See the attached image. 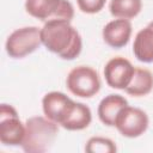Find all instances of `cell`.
I'll return each mask as SVG.
<instances>
[{
    "label": "cell",
    "instance_id": "6da1fadb",
    "mask_svg": "<svg viewBox=\"0 0 153 153\" xmlns=\"http://www.w3.org/2000/svg\"><path fill=\"white\" fill-rule=\"evenodd\" d=\"M41 41L47 50L63 60H74L82 49L81 36L69 20L53 19L41 29Z\"/></svg>",
    "mask_w": 153,
    "mask_h": 153
},
{
    "label": "cell",
    "instance_id": "7a4b0ae2",
    "mask_svg": "<svg viewBox=\"0 0 153 153\" xmlns=\"http://www.w3.org/2000/svg\"><path fill=\"white\" fill-rule=\"evenodd\" d=\"M59 124L43 116H33L25 121V136L22 148L26 153H44L50 149L57 134Z\"/></svg>",
    "mask_w": 153,
    "mask_h": 153
},
{
    "label": "cell",
    "instance_id": "3957f363",
    "mask_svg": "<svg viewBox=\"0 0 153 153\" xmlns=\"http://www.w3.org/2000/svg\"><path fill=\"white\" fill-rule=\"evenodd\" d=\"M25 11L44 23L53 19L71 22L74 17V7L68 0H26Z\"/></svg>",
    "mask_w": 153,
    "mask_h": 153
},
{
    "label": "cell",
    "instance_id": "277c9868",
    "mask_svg": "<svg viewBox=\"0 0 153 153\" xmlns=\"http://www.w3.org/2000/svg\"><path fill=\"white\" fill-rule=\"evenodd\" d=\"M41 44V29L37 26H24L10 33L5 43V49L10 57L23 59L33 53Z\"/></svg>",
    "mask_w": 153,
    "mask_h": 153
},
{
    "label": "cell",
    "instance_id": "5b68a950",
    "mask_svg": "<svg viewBox=\"0 0 153 153\" xmlns=\"http://www.w3.org/2000/svg\"><path fill=\"white\" fill-rule=\"evenodd\" d=\"M66 85L69 92L80 98H91L100 90V79L92 67H74L66 78Z\"/></svg>",
    "mask_w": 153,
    "mask_h": 153
},
{
    "label": "cell",
    "instance_id": "8992f818",
    "mask_svg": "<svg viewBox=\"0 0 153 153\" xmlns=\"http://www.w3.org/2000/svg\"><path fill=\"white\" fill-rule=\"evenodd\" d=\"M25 136V123L19 118L17 110L2 103L0 105V141L5 146H22Z\"/></svg>",
    "mask_w": 153,
    "mask_h": 153
},
{
    "label": "cell",
    "instance_id": "52a82bcc",
    "mask_svg": "<svg viewBox=\"0 0 153 153\" xmlns=\"http://www.w3.org/2000/svg\"><path fill=\"white\" fill-rule=\"evenodd\" d=\"M148 124V115L142 109L127 105L118 112L114 127H116L122 136L135 139L141 136L147 130Z\"/></svg>",
    "mask_w": 153,
    "mask_h": 153
},
{
    "label": "cell",
    "instance_id": "ba28073f",
    "mask_svg": "<svg viewBox=\"0 0 153 153\" xmlns=\"http://www.w3.org/2000/svg\"><path fill=\"white\" fill-rule=\"evenodd\" d=\"M75 103L76 102L72 100L65 93L59 91H51L45 93L42 99L43 114L53 122L62 126L72 114Z\"/></svg>",
    "mask_w": 153,
    "mask_h": 153
},
{
    "label": "cell",
    "instance_id": "9c48e42d",
    "mask_svg": "<svg viewBox=\"0 0 153 153\" xmlns=\"http://www.w3.org/2000/svg\"><path fill=\"white\" fill-rule=\"evenodd\" d=\"M134 72L135 68L129 60L122 56H115L106 62L103 73L106 84L111 88L124 90L129 85Z\"/></svg>",
    "mask_w": 153,
    "mask_h": 153
},
{
    "label": "cell",
    "instance_id": "30bf717a",
    "mask_svg": "<svg viewBox=\"0 0 153 153\" xmlns=\"http://www.w3.org/2000/svg\"><path fill=\"white\" fill-rule=\"evenodd\" d=\"M131 23L129 19L117 18L111 22H109L102 31V36L104 42L114 48V49H121L126 47L130 39L131 36Z\"/></svg>",
    "mask_w": 153,
    "mask_h": 153
},
{
    "label": "cell",
    "instance_id": "8fae6325",
    "mask_svg": "<svg viewBox=\"0 0 153 153\" xmlns=\"http://www.w3.org/2000/svg\"><path fill=\"white\" fill-rule=\"evenodd\" d=\"M127 105H129L128 100L121 94L111 93L104 97L100 100L98 109H97V114H98L100 122L108 127H114L115 120L118 112L121 111V109H123Z\"/></svg>",
    "mask_w": 153,
    "mask_h": 153
},
{
    "label": "cell",
    "instance_id": "7c38bea8",
    "mask_svg": "<svg viewBox=\"0 0 153 153\" xmlns=\"http://www.w3.org/2000/svg\"><path fill=\"white\" fill-rule=\"evenodd\" d=\"M133 53L140 62H153V20L136 33L133 44Z\"/></svg>",
    "mask_w": 153,
    "mask_h": 153
},
{
    "label": "cell",
    "instance_id": "4fadbf2b",
    "mask_svg": "<svg viewBox=\"0 0 153 153\" xmlns=\"http://www.w3.org/2000/svg\"><path fill=\"white\" fill-rule=\"evenodd\" d=\"M153 90V73L146 68H135L134 75L124 91L133 97L147 96Z\"/></svg>",
    "mask_w": 153,
    "mask_h": 153
},
{
    "label": "cell",
    "instance_id": "5bb4252c",
    "mask_svg": "<svg viewBox=\"0 0 153 153\" xmlns=\"http://www.w3.org/2000/svg\"><path fill=\"white\" fill-rule=\"evenodd\" d=\"M92 121V112L91 109L84 103H75V106L67 118V121L61 126L63 129L74 131V130H82L90 126Z\"/></svg>",
    "mask_w": 153,
    "mask_h": 153
},
{
    "label": "cell",
    "instance_id": "9a60e30c",
    "mask_svg": "<svg viewBox=\"0 0 153 153\" xmlns=\"http://www.w3.org/2000/svg\"><path fill=\"white\" fill-rule=\"evenodd\" d=\"M141 0H111L109 4L111 16L123 19L135 18L141 12Z\"/></svg>",
    "mask_w": 153,
    "mask_h": 153
},
{
    "label": "cell",
    "instance_id": "2e32d148",
    "mask_svg": "<svg viewBox=\"0 0 153 153\" xmlns=\"http://www.w3.org/2000/svg\"><path fill=\"white\" fill-rule=\"evenodd\" d=\"M85 151L87 153H114L117 151V147L109 137L93 136L87 140Z\"/></svg>",
    "mask_w": 153,
    "mask_h": 153
},
{
    "label": "cell",
    "instance_id": "e0dca14e",
    "mask_svg": "<svg viewBox=\"0 0 153 153\" xmlns=\"http://www.w3.org/2000/svg\"><path fill=\"white\" fill-rule=\"evenodd\" d=\"M106 0H76L78 7L82 13L94 14L103 10Z\"/></svg>",
    "mask_w": 153,
    "mask_h": 153
}]
</instances>
